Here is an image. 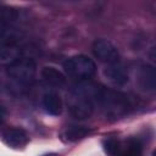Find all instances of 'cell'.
Segmentation results:
<instances>
[{
    "instance_id": "8992f818",
    "label": "cell",
    "mask_w": 156,
    "mask_h": 156,
    "mask_svg": "<svg viewBox=\"0 0 156 156\" xmlns=\"http://www.w3.org/2000/svg\"><path fill=\"white\" fill-rule=\"evenodd\" d=\"M93 54L94 56L102 63L108 65H115V63H119V52L117 50V48L107 39H96L93 43L91 46Z\"/></svg>"
},
{
    "instance_id": "277c9868",
    "label": "cell",
    "mask_w": 156,
    "mask_h": 156,
    "mask_svg": "<svg viewBox=\"0 0 156 156\" xmlns=\"http://www.w3.org/2000/svg\"><path fill=\"white\" fill-rule=\"evenodd\" d=\"M63 71L69 78L82 82L95 74L96 65L93 58L85 55H74L63 62Z\"/></svg>"
},
{
    "instance_id": "5b68a950",
    "label": "cell",
    "mask_w": 156,
    "mask_h": 156,
    "mask_svg": "<svg viewBox=\"0 0 156 156\" xmlns=\"http://www.w3.org/2000/svg\"><path fill=\"white\" fill-rule=\"evenodd\" d=\"M7 76L17 84L27 85L34 80L37 73V65L29 57H20L6 68Z\"/></svg>"
},
{
    "instance_id": "30bf717a",
    "label": "cell",
    "mask_w": 156,
    "mask_h": 156,
    "mask_svg": "<svg viewBox=\"0 0 156 156\" xmlns=\"http://www.w3.org/2000/svg\"><path fill=\"white\" fill-rule=\"evenodd\" d=\"M104 76L107 78V80L111 84H113L116 87H123L129 80L126 68L123 66H121L119 63L106 66V68H104Z\"/></svg>"
},
{
    "instance_id": "ba28073f",
    "label": "cell",
    "mask_w": 156,
    "mask_h": 156,
    "mask_svg": "<svg viewBox=\"0 0 156 156\" xmlns=\"http://www.w3.org/2000/svg\"><path fill=\"white\" fill-rule=\"evenodd\" d=\"M1 140L11 149H22L29 143V136L22 128H7L1 133Z\"/></svg>"
},
{
    "instance_id": "7a4b0ae2",
    "label": "cell",
    "mask_w": 156,
    "mask_h": 156,
    "mask_svg": "<svg viewBox=\"0 0 156 156\" xmlns=\"http://www.w3.org/2000/svg\"><path fill=\"white\" fill-rule=\"evenodd\" d=\"M98 85L82 80L76 84L67 95V107L76 119L89 118L95 107V95Z\"/></svg>"
},
{
    "instance_id": "9c48e42d",
    "label": "cell",
    "mask_w": 156,
    "mask_h": 156,
    "mask_svg": "<svg viewBox=\"0 0 156 156\" xmlns=\"http://www.w3.org/2000/svg\"><path fill=\"white\" fill-rule=\"evenodd\" d=\"M94 129L87 126H68L60 132V139L63 143H76L89 136Z\"/></svg>"
},
{
    "instance_id": "8fae6325",
    "label": "cell",
    "mask_w": 156,
    "mask_h": 156,
    "mask_svg": "<svg viewBox=\"0 0 156 156\" xmlns=\"http://www.w3.org/2000/svg\"><path fill=\"white\" fill-rule=\"evenodd\" d=\"M40 76L43 80L54 88H61L66 84V74H63L61 71H58L55 67L45 66L40 71Z\"/></svg>"
},
{
    "instance_id": "3957f363",
    "label": "cell",
    "mask_w": 156,
    "mask_h": 156,
    "mask_svg": "<svg viewBox=\"0 0 156 156\" xmlns=\"http://www.w3.org/2000/svg\"><path fill=\"white\" fill-rule=\"evenodd\" d=\"M104 151L107 156H143V141L138 136L119 139L116 136L105 138L102 141Z\"/></svg>"
},
{
    "instance_id": "52a82bcc",
    "label": "cell",
    "mask_w": 156,
    "mask_h": 156,
    "mask_svg": "<svg viewBox=\"0 0 156 156\" xmlns=\"http://www.w3.org/2000/svg\"><path fill=\"white\" fill-rule=\"evenodd\" d=\"M136 82L141 90L151 93L156 89V71L152 65L143 63L136 71Z\"/></svg>"
},
{
    "instance_id": "4fadbf2b",
    "label": "cell",
    "mask_w": 156,
    "mask_h": 156,
    "mask_svg": "<svg viewBox=\"0 0 156 156\" xmlns=\"http://www.w3.org/2000/svg\"><path fill=\"white\" fill-rule=\"evenodd\" d=\"M20 57H21L20 46L10 43H5L0 45V66L7 67Z\"/></svg>"
},
{
    "instance_id": "9a60e30c",
    "label": "cell",
    "mask_w": 156,
    "mask_h": 156,
    "mask_svg": "<svg viewBox=\"0 0 156 156\" xmlns=\"http://www.w3.org/2000/svg\"><path fill=\"white\" fill-rule=\"evenodd\" d=\"M6 30H7V23L2 18H0V37L4 35L6 33Z\"/></svg>"
},
{
    "instance_id": "2e32d148",
    "label": "cell",
    "mask_w": 156,
    "mask_h": 156,
    "mask_svg": "<svg viewBox=\"0 0 156 156\" xmlns=\"http://www.w3.org/2000/svg\"><path fill=\"white\" fill-rule=\"evenodd\" d=\"M43 156H57L56 154H45V155H43Z\"/></svg>"
},
{
    "instance_id": "5bb4252c",
    "label": "cell",
    "mask_w": 156,
    "mask_h": 156,
    "mask_svg": "<svg viewBox=\"0 0 156 156\" xmlns=\"http://www.w3.org/2000/svg\"><path fill=\"white\" fill-rule=\"evenodd\" d=\"M6 116H7V111H6L5 106L0 105V127H1V126H2V123L5 122Z\"/></svg>"
},
{
    "instance_id": "6da1fadb",
    "label": "cell",
    "mask_w": 156,
    "mask_h": 156,
    "mask_svg": "<svg viewBox=\"0 0 156 156\" xmlns=\"http://www.w3.org/2000/svg\"><path fill=\"white\" fill-rule=\"evenodd\" d=\"M95 104L111 121L123 118L135 108V101L130 95L106 87H98Z\"/></svg>"
},
{
    "instance_id": "7c38bea8",
    "label": "cell",
    "mask_w": 156,
    "mask_h": 156,
    "mask_svg": "<svg viewBox=\"0 0 156 156\" xmlns=\"http://www.w3.org/2000/svg\"><path fill=\"white\" fill-rule=\"evenodd\" d=\"M43 107L51 116H58L62 112V99L56 91H48L43 95Z\"/></svg>"
}]
</instances>
